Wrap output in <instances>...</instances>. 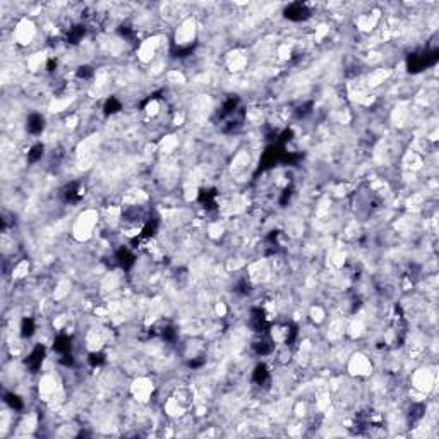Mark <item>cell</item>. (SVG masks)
Masks as SVG:
<instances>
[{
  "mask_svg": "<svg viewBox=\"0 0 439 439\" xmlns=\"http://www.w3.org/2000/svg\"><path fill=\"white\" fill-rule=\"evenodd\" d=\"M96 213L93 211H86L79 216L78 223H76V237L78 239H86L91 235V230L96 223Z\"/></svg>",
  "mask_w": 439,
  "mask_h": 439,
  "instance_id": "cell-1",
  "label": "cell"
},
{
  "mask_svg": "<svg viewBox=\"0 0 439 439\" xmlns=\"http://www.w3.org/2000/svg\"><path fill=\"white\" fill-rule=\"evenodd\" d=\"M132 395L136 400L139 401H148L153 395V383L148 379H138L132 384Z\"/></svg>",
  "mask_w": 439,
  "mask_h": 439,
  "instance_id": "cell-2",
  "label": "cell"
},
{
  "mask_svg": "<svg viewBox=\"0 0 439 439\" xmlns=\"http://www.w3.org/2000/svg\"><path fill=\"white\" fill-rule=\"evenodd\" d=\"M285 16L290 21H304L311 16V11L306 4H290L285 11Z\"/></svg>",
  "mask_w": 439,
  "mask_h": 439,
  "instance_id": "cell-3",
  "label": "cell"
},
{
  "mask_svg": "<svg viewBox=\"0 0 439 439\" xmlns=\"http://www.w3.org/2000/svg\"><path fill=\"white\" fill-rule=\"evenodd\" d=\"M45 129V119L40 114H31L28 117V132L33 136L42 134Z\"/></svg>",
  "mask_w": 439,
  "mask_h": 439,
  "instance_id": "cell-4",
  "label": "cell"
},
{
  "mask_svg": "<svg viewBox=\"0 0 439 439\" xmlns=\"http://www.w3.org/2000/svg\"><path fill=\"white\" fill-rule=\"evenodd\" d=\"M350 367L354 369V373H357L360 376V374H369V370L373 369V365H370V362L367 360V357L355 355L354 359H352Z\"/></svg>",
  "mask_w": 439,
  "mask_h": 439,
  "instance_id": "cell-5",
  "label": "cell"
},
{
  "mask_svg": "<svg viewBox=\"0 0 439 439\" xmlns=\"http://www.w3.org/2000/svg\"><path fill=\"white\" fill-rule=\"evenodd\" d=\"M35 321L31 319V318H24L22 319V323H21V336L22 338H29V336H33V333H35Z\"/></svg>",
  "mask_w": 439,
  "mask_h": 439,
  "instance_id": "cell-6",
  "label": "cell"
},
{
  "mask_svg": "<svg viewBox=\"0 0 439 439\" xmlns=\"http://www.w3.org/2000/svg\"><path fill=\"white\" fill-rule=\"evenodd\" d=\"M43 149H45L43 144H35V146L28 151V160L29 161H38L40 158L43 156Z\"/></svg>",
  "mask_w": 439,
  "mask_h": 439,
  "instance_id": "cell-7",
  "label": "cell"
}]
</instances>
